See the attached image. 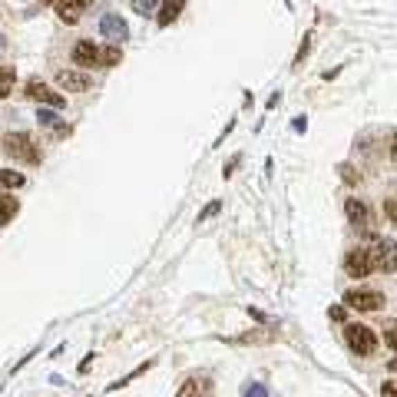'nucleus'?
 <instances>
[{"label": "nucleus", "instance_id": "f257e3e1", "mask_svg": "<svg viewBox=\"0 0 397 397\" xmlns=\"http://www.w3.org/2000/svg\"><path fill=\"white\" fill-rule=\"evenodd\" d=\"M3 153L10 156V159L30 163V166H37V163L44 159L40 146H37V142H33L27 133H7V136H3Z\"/></svg>", "mask_w": 397, "mask_h": 397}, {"label": "nucleus", "instance_id": "f03ea898", "mask_svg": "<svg viewBox=\"0 0 397 397\" xmlns=\"http://www.w3.org/2000/svg\"><path fill=\"white\" fill-rule=\"evenodd\" d=\"M344 341H348V348H351L354 354H361V358L378 351V335H374L367 324H344Z\"/></svg>", "mask_w": 397, "mask_h": 397}, {"label": "nucleus", "instance_id": "7ed1b4c3", "mask_svg": "<svg viewBox=\"0 0 397 397\" xmlns=\"http://www.w3.org/2000/svg\"><path fill=\"white\" fill-rule=\"evenodd\" d=\"M371 255V268L374 272H394L397 268V242L394 239H378V242L367 248Z\"/></svg>", "mask_w": 397, "mask_h": 397}, {"label": "nucleus", "instance_id": "20e7f679", "mask_svg": "<svg viewBox=\"0 0 397 397\" xmlns=\"http://www.w3.org/2000/svg\"><path fill=\"white\" fill-rule=\"evenodd\" d=\"M344 305L354 308V311H378L384 305V295L381 291H371V288H354L344 295Z\"/></svg>", "mask_w": 397, "mask_h": 397}, {"label": "nucleus", "instance_id": "39448f33", "mask_svg": "<svg viewBox=\"0 0 397 397\" xmlns=\"http://www.w3.org/2000/svg\"><path fill=\"white\" fill-rule=\"evenodd\" d=\"M344 272L351 278H367L374 268H371V255H367V248H351L348 255H344Z\"/></svg>", "mask_w": 397, "mask_h": 397}, {"label": "nucleus", "instance_id": "423d86ee", "mask_svg": "<svg viewBox=\"0 0 397 397\" xmlns=\"http://www.w3.org/2000/svg\"><path fill=\"white\" fill-rule=\"evenodd\" d=\"M100 33L107 37L113 46H120L122 40H129V27H126V20L120 14H107L100 20Z\"/></svg>", "mask_w": 397, "mask_h": 397}, {"label": "nucleus", "instance_id": "0eeeda50", "mask_svg": "<svg viewBox=\"0 0 397 397\" xmlns=\"http://www.w3.org/2000/svg\"><path fill=\"white\" fill-rule=\"evenodd\" d=\"M73 63L77 66H103V50L93 44V40H80L73 46Z\"/></svg>", "mask_w": 397, "mask_h": 397}, {"label": "nucleus", "instance_id": "6e6552de", "mask_svg": "<svg viewBox=\"0 0 397 397\" xmlns=\"http://www.w3.org/2000/svg\"><path fill=\"white\" fill-rule=\"evenodd\" d=\"M27 96H30V100H37V103H46V107H53V109L63 107L60 93H53L46 83H40V80H30V83H27Z\"/></svg>", "mask_w": 397, "mask_h": 397}, {"label": "nucleus", "instance_id": "1a4fd4ad", "mask_svg": "<svg viewBox=\"0 0 397 397\" xmlns=\"http://www.w3.org/2000/svg\"><path fill=\"white\" fill-rule=\"evenodd\" d=\"M93 0H57V14H60L63 24H77L80 14L90 7Z\"/></svg>", "mask_w": 397, "mask_h": 397}, {"label": "nucleus", "instance_id": "9d476101", "mask_svg": "<svg viewBox=\"0 0 397 397\" xmlns=\"http://www.w3.org/2000/svg\"><path fill=\"white\" fill-rule=\"evenodd\" d=\"M57 83H60L66 93H83L90 86V77H86V73H77V70H60V73H57Z\"/></svg>", "mask_w": 397, "mask_h": 397}, {"label": "nucleus", "instance_id": "9b49d317", "mask_svg": "<svg viewBox=\"0 0 397 397\" xmlns=\"http://www.w3.org/2000/svg\"><path fill=\"white\" fill-rule=\"evenodd\" d=\"M344 212H348V219H351L358 229H371V215H367V209H364V202H358V198H348L344 202Z\"/></svg>", "mask_w": 397, "mask_h": 397}, {"label": "nucleus", "instance_id": "f8f14e48", "mask_svg": "<svg viewBox=\"0 0 397 397\" xmlns=\"http://www.w3.org/2000/svg\"><path fill=\"white\" fill-rule=\"evenodd\" d=\"M20 212V202L14 196H0V225L14 222V215Z\"/></svg>", "mask_w": 397, "mask_h": 397}, {"label": "nucleus", "instance_id": "ddd939ff", "mask_svg": "<svg viewBox=\"0 0 397 397\" xmlns=\"http://www.w3.org/2000/svg\"><path fill=\"white\" fill-rule=\"evenodd\" d=\"M205 391H209V381H205V378H202V381H198V378H189V381L179 387L176 397H202Z\"/></svg>", "mask_w": 397, "mask_h": 397}, {"label": "nucleus", "instance_id": "4468645a", "mask_svg": "<svg viewBox=\"0 0 397 397\" xmlns=\"http://www.w3.org/2000/svg\"><path fill=\"white\" fill-rule=\"evenodd\" d=\"M20 185H24V172L0 169V189H20Z\"/></svg>", "mask_w": 397, "mask_h": 397}, {"label": "nucleus", "instance_id": "2eb2a0df", "mask_svg": "<svg viewBox=\"0 0 397 397\" xmlns=\"http://www.w3.org/2000/svg\"><path fill=\"white\" fill-rule=\"evenodd\" d=\"M179 10H183V3H179V0H166V3H163V14H159V24L169 27V24L179 17Z\"/></svg>", "mask_w": 397, "mask_h": 397}, {"label": "nucleus", "instance_id": "dca6fc26", "mask_svg": "<svg viewBox=\"0 0 397 397\" xmlns=\"http://www.w3.org/2000/svg\"><path fill=\"white\" fill-rule=\"evenodd\" d=\"M14 80H17L14 66H3V70H0V96H10V93H14Z\"/></svg>", "mask_w": 397, "mask_h": 397}, {"label": "nucleus", "instance_id": "f3484780", "mask_svg": "<svg viewBox=\"0 0 397 397\" xmlns=\"http://www.w3.org/2000/svg\"><path fill=\"white\" fill-rule=\"evenodd\" d=\"M40 122L44 126H57V116L50 109H40ZM66 133H70V126H57V136H66Z\"/></svg>", "mask_w": 397, "mask_h": 397}, {"label": "nucleus", "instance_id": "a211bd4d", "mask_svg": "<svg viewBox=\"0 0 397 397\" xmlns=\"http://www.w3.org/2000/svg\"><path fill=\"white\" fill-rule=\"evenodd\" d=\"M156 7H163V3H159V0H133V10H136V14H153Z\"/></svg>", "mask_w": 397, "mask_h": 397}, {"label": "nucleus", "instance_id": "6ab92c4d", "mask_svg": "<svg viewBox=\"0 0 397 397\" xmlns=\"http://www.w3.org/2000/svg\"><path fill=\"white\" fill-rule=\"evenodd\" d=\"M120 60H122V50H120V46H107V50H103V66H116Z\"/></svg>", "mask_w": 397, "mask_h": 397}, {"label": "nucleus", "instance_id": "aec40b11", "mask_svg": "<svg viewBox=\"0 0 397 397\" xmlns=\"http://www.w3.org/2000/svg\"><path fill=\"white\" fill-rule=\"evenodd\" d=\"M219 209H222V202H209V205H205V209H202V212H198V225H202V222H209V219H212V215H219Z\"/></svg>", "mask_w": 397, "mask_h": 397}, {"label": "nucleus", "instance_id": "412c9836", "mask_svg": "<svg viewBox=\"0 0 397 397\" xmlns=\"http://www.w3.org/2000/svg\"><path fill=\"white\" fill-rule=\"evenodd\" d=\"M384 341L397 351V321H387V324H384Z\"/></svg>", "mask_w": 397, "mask_h": 397}, {"label": "nucleus", "instance_id": "4be33fe9", "mask_svg": "<svg viewBox=\"0 0 397 397\" xmlns=\"http://www.w3.org/2000/svg\"><path fill=\"white\" fill-rule=\"evenodd\" d=\"M384 215L397 225V198H387V202H384Z\"/></svg>", "mask_w": 397, "mask_h": 397}, {"label": "nucleus", "instance_id": "5701e85b", "mask_svg": "<svg viewBox=\"0 0 397 397\" xmlns=\"http://www.w3.org/2000/svg\"><path fill=\"white\" fill-rule=\"evenodd\" d=\"M245 397H268V391H265L261 384H248V387H245Z\"/></svg>", "mask_w": 397, "mask_h": 397}, {"label": "nucleus", "instance_id": "b1692460", "mask_svg": "<svg viewBox=\"0 0 397 397\" xmlns=\"http://www.w3.org/2000/svg\"><path fill=\"white\" fill-rule=\"evenodd\" d=\"M381 397H397V381H387L381 387Z\"/></svg>", "mask_w": 397, "mask_h": 397}, {"label": "nucleus", "instance_id": "393cba45", "mask_svg": "<svg viewBox=\"0 0 397 397\" xmlns=\"http://www.w3.org/2000/svg\"><path fill=\"white\" fill-rule=\"evenodd\" d=\"M331 318H335V321H344V308L335 305V308H331Z\"/></svg>", "mask_w": 397, "mask_h": 397}, {"label": "nucleus", "instance_id": "a878e982", "mask_svg": "<svg viewBox=\"0 0 397 397\" xmlns=\"http://www.w3.org/2000/svg\"><path fill=\"white\" fill-rule=\"evenodd\" d=\"M3 50H7V40H3V33H0V57H3Z\"/></svg>", "mask_w": 397, "mask_h": 397}, {"label": "nucleus", "instance_id": "bb28decb", "mask_svg": "<svg viewBox=\"0 0 397 397\" xmlns=\"http://www.w3.org/2000/svg\"><path fill=\"white\" fill-rule=\"evenodd\" d=\"M391 153H394V163H397V139H394V146H391Z\"/></svg>", "mask_w": 397, "mask_h": 397}, {"label": "nucleus", "instance_id": "cd10ccee", "mask_svg": "<svg viewBox=\"0 0 397 397\" xmlns=\"http://www.w3.org/2000/svg\"><path fill=\"white\" fill-rule=\"evenodd\" d=\"M391 371H394V374H397V358H394V361H391Z\"/></svg>", "mask_w": 397, "mask_h": 397}]
</instances>
